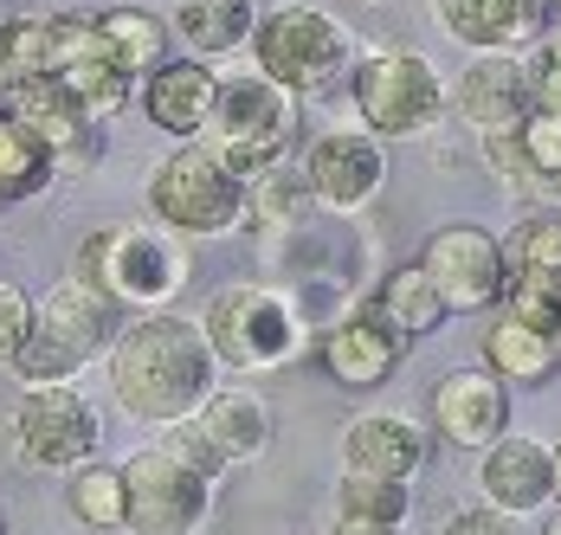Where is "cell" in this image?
I'll return each instance as SVG.
<instances>
[{"mask_svg": "<svg viewBox=\"0 0 561 535\" xmlns=\"http://www.w3.org/2000/svg\"><path fill=\"white\" fill-rule=\"evenodd\" d=\"M111 394L116 407L142 426H181L201 413V400L214 394L220 362L201 335L194 317H174V310H149V317L123 322L111 342Z\"/></svg>", "mask_w": 561, "mask_h": 535, "instance_id": "obj_1", "label": "cell"}, {"mask_svg": "<svg viewBox=\"0 0 561 535\" xmlns=\"http://www.w3.org/2000/svg\"><path fill=\"white\" fill-rule=\"evenodd\" d=\"M71 277L91 284V291H104L116 310L149 317V310H169L174 297L187 291L194 259H187V239L162 232L156 219H149V226H98V232L78 246Z\"/></svg>", "mask_w": 561, "mask_h": 535, "instance_id": "obj_2", "label": "cell"}, {"mask_svg": "<svg viewBox=\"0 0 561 535\" xmlns=\"http://www.w3.org/2000/svg\"><path fill=\"white\" fill-rule=\"evenodd\" d=\"M201 335H207L214 362L239 368V375H278V368H297L317 349L310 317L278 284H226V291H214V304L201 317Z\"/></svg>", "mask_w": 561, "mask_h": 535, "instance_id": "obj_3", "label": "cell"}, {"mask_svg": "<svg viewBox=\"0 0 561 535\" xmlns=\"http://www.w3.org/2000/svg\"><path fill=\"white\" fill-rule=\"evenodd\" d=\"M252 71L272 78L278 91H290L297 104L304 98H330L336 84H348V65H355V39L330 7H310V0H284L272 13H259L252 26Z\"/></svg>", "mask_w": 561, "mask_h": 535, "instance_id": "obj_4", "label": "cell"}, {"mask_svg": "<svg viewBox=\"0 0 561 535\" xmlns=\"http://www.w3.org/2000/svg\"><path fill=\"white\" fill-rule=\"evenodd\" d=\"M123 329V310H116L104 291L78 284V277H58L46 297H33V329L20 342V355L7 362L26 387H58L71 380L78 368L104 362Z\"/></svg>", "mask_w": 561, "mask_h": 535, "instance_id": "obj_5", "label": "cell"}, {"mask_svg": "<svg viewBox=\"0 0 561 535\" xmlns=\"http://www.w3.org/2000/svg\"><path fill=\"white\" fill-rule=\"evenodd\" d=\"M149 219L174 239H226L245 226V174H232L214 149L174 143V156L149 168Z\"/></svg>", "mask_w": 561, "mask_h": 535, "instance_id": "obj_6", "label": "cell"}, {"mask_svg": "<svg viewBox=\"0 0 561 535\" xmlns=\"http://www.w3.org/2000/svg\"><path fill=\"white\" fill-rule=\"evenodd\" d=\"M348 98L375 143H407L446 123V78L426 53L407 46H375L348 65Z\"/></svg>", "mask_w": 561, "mask_h": 535, "instance_id": "obj_7", "label": "cell"}, {"mask_svg": "<svg viewBox=\"0 0 561 535\" xmlns=\"http://www.w3.org/2000/svg\"><path fill=\"white\" fill-rule=\"evenodd\" d=\"M297 123H304V104H297L290 91H278V84L259 78V71H239V78H220V98H214V116H207L201 149H214L232 174L252 181L259 168H272V161L290 156Z\"/></svg>", "mask_w": 561, "mask_h": 535, "instance_id": "obj_8", "label": "cell"}, {"mask_svg": "<svg viewBox=\"0 0 561 535\" xmlns=\"http://www.w3.org/2000/svg\"><path fill=\"white\" fill-rule=\"evenodd\" d=\"M116 471H123V535H201L220 503V478L174 458L162 439L129 452Z\"/></svg>", "mask_w": 561, "mask_h": 535, "instance_id": "obj_9", "label": "cell"}, {"mask_svg": "<svg viewBox=\"0 0 561 535\" xmlns=\"http://www.w3.org/2000/svg\"><path fill=\"white\" fill-rule=\"evenodd\" d=\"M98 445H104V413L71 387V380H58V387H26L20 394V407H13V458L26 465V471H78V465H91L98 458Z\"/></svg>", "mask_w": 561, "mask_h": 535, "instance_id": "obj_10", "label": "cell"}, {"mask_svg": "<svg viewBox=\"0 0 561 535\" xmlns=\"http://www.w3.org/2000/svg\"><path fill=\"white\" fill-rule=\"evenodd\" d=\"M420 271L433 277V291L446 297L451 317H471V310H497L504 304V284H510V265H504V239L491 226H471V219H451L426 239L420 252Z\"/></svg>", "mask_w": 561, "mask_h": 535, "instance_id": "obj_11", "label": "cell"}, {"mask_svg": "<svg viewBox=\"0 0 561 535\" xmlns=\"http://www.w3.org/2000/svg\"><path fill=\"white\" fill-rule=\"evenodd\" d=\"M304 181H310V201L330 207V214H362L381 187H388V143H375L368 129H323L304 143Z\"/></svg>", "mask_w": 561, "mask_h": 535, "instance_id": "obj_12", "label": "cell"}, {"mask_svg": "<svg viewBox=\"0 0 561 535\" xmlns=\"http://www.w3.org/2000/svg\"><path fill=\"white\" fill-rule=\"evenodd\" d=\"M53 53H58L53 78L71 91V104L84 110L98 129L136 98V78L116 71L111 46H104V33H98V13H53Z\"/></svg>", "mask_w": 561, "mask_h": 535, "instance_id": "obj_13", "label": "cell"}, {"mask_svg": "<svg viewBox=\"0 0 561 535\" xmlns=\"http://www.w3.org/2000/svg\"><path fill=\"white\" fill-rule=\"evenodd\" d=\"M446 110L471 143L516 129L529 116V78H523V53H465L458 84H446Z\"/></svg>", "mask_w": 561, "mask_h": 535, "instance_id": "obj_14", "label": "cell"}, {"mask_svg": "<svg viewBox=\"0 0 561 535\" xmlns=\"http://www.w3.org/2000/svg\"><path fill=\"white\" fill-rule=\"evenodd\" d=\"M433 432L458 452H484L510 432V387L491 368H451L433 387Z\"/></svg>", "mask_w": 561, "mask_h": 535, "instance_id": "obj_15", "label": "cell"}, {"mask_svg": "<svg viewBox=\"0 0 561 535\" xmlns=\"http://www.w3.org/2000/svg\"><path fill=\"white\" fill-rule=\"evenodd\" d=\"M433 20L465 53H529L549 26V0H433Z\"/></svg>", "mask_w": 561, "mask_h": 535, "instance_id": "obj_16", "label": "cell"}, {"mask_svg": "<svg viewBox=\"0 0 561 535\" xmlns=\"http://www.w3.org/2000/svg\"><path fill=\"white\" fill-rule=\"evenodd\" d=\"M478 483H484V510H497V516H510V523L549 510V503H556V483H549V445L529 439V432H504L497 445H484Z\"/></svg>", "mask_w": 561, "mask_h": 535, "instance_id": "obj_17", "label": "cell"}, {"mask_svg": "<svg viewBox=\"0 0 561 535\" xmlns=\"http://www.w3.org/2000/svg\"><path fill=\"white\" fill-rule=\"evenodd\" d=\"M317 355H323V368H330L336 387L368 394V387H388L393 380V368L407 362V342H400L375 310H348V317H336L330 329H323Z\"/></svg>", "mask_w": 561, "mask_h": 535, "instance_id": "obj_18", "label": "cell"}, {"mask_svg": "<svg viewBox=\"0 0 561 535\" xmlns=\"http://www.w3.org/2000/svg\"><path fill=\"white\" fill-rule=\"evenodd\" d=\"M214 98H220V71L201 65V58H162L142 78V116L169 143H201L207 116H214Z\"/></svg>", "mask_w": 561, "mask_h": 535, "instance_id": "obj_19", "label": "cell"}, {"mask_svg": "<svg viewBox=\"0 0 561 535\" xmlns=\"http://www.w3.org/2000/svg\"><path fill=\"white\" fill-rule=\"evenodd\" d=\"M426 465V432L407 413H362L342 426V471L355 478H413Z\"/></svg>", "mask_w": 561, "mask_h": 535, "instance_id": "obj_20", "label": "cell"}, {"mask_svg": "<svg viewBox=\"0 0 561 535\" xmlns=\"http://www.w3.org/2000/svg\"><path fill=\"white\" fill-rule=\"evenodd\" d=\"M252 26H259V0H174L169 7V39L181 46V58H201V65L245 53Z\"/></svg>", "mask_w": 561, "mask_h": 535, "instance_id": "obj_21", "label": "cell"}, {"mask_svg": "<svg viewBox=\"0 0 561 535\" xmlns=\"http://www.w3.org/2000/svg\"><path fill=\"white\" fill-rule=\"evenodd\" d=\"M187 426L214 445L220 465H252V458H265V445H272V407H265L259 394H245V387H214Z\"/></svg>", "mask_w": 561, "mask_h": 535, "instance_id": "obj_22", "label": "cell"}, {"mask_svg": "<svg viewBox=\"0 0 561 535\" xmlns=\"http://www.w3.org/2000/svg\"><path fill=\"white\" fill-rule=\"evenodd\" d=\"M484 368L504 380V387H549V380L561 375L556 362V335L549 329H529V322L516 317H491V329H484Z\"/></svg>", "mask_w": 561, "mask_h": 535, "instance_id": "obj_23", "label": "cell"}, {"mask_svg": "<svg viewBox=\"0 0 561 535\" xmlns=\"http://www.w3.org/2000/svg\"><path fill=\"white\" fill-rule=\"evenodd\" d=\"M0 110H7V116H13V123H20V129H26V136H33V143L46 149V156H58L65 143H78L84 129H98V123H91L84 110L71 104V91H65L58 78L7 84V104H0Z\"/></svg>", "mask_w": 561, "mask_h": 535, "instance_id": "obj_24", "label": "cell"}, {"mask_svg": "<svg viewBox=\"0 0 561 535\" xmlns=\"http://www.w3.org/2000/svg\"><path fill=\"white\" fill-rule=\"evenodd\" d=\"M368 310H375V317L388 322V329L400 335V342H407V349H413V342H426V335H439V329H446V317H451V310H446V297L433 291V277H426L420 265L388 271Z\"/></svg>", "mask_w": 561, "mask_h": 535, "instance_id": "obj_25", "label": "cell"}, {"mask_svg": "<svg viewBox=\"0 0 561 535\" xmlns=\"http://www.w3.org/2000/svg\"><path fill=\"white\" fill-rule=\"evenodd\" d=\"M310 181L297 161H272L245 181V226H259V239H278V232H297L310 219Z\"/></svg>", "mask_w": 561, "mask_h": 535, "instance_id": "obj_26", "label": "cell"}, {"mask_svg": "<svg viewBox=\"0 0 561 535\" xmlns=\"http://www.w3.org/2000/svg\"><path fill=\"white\" fill-rule=\"evenodd\" d=\"M98 33H104V46H111V58H116V71L123 78H149L162 58H174L169 46V20L162 13H149V7H111V13H98Z\"/></svg>", "mask_w": 561, "mask_h": 535, "instance_id": "obj_27", "label": "cell"}, {"mask_svg": "<svg viewBox=\"0 0 561 535\" xmlns=\"http://www.w3.org/2000/svg\"><path fill=\"white\" fill-rule=\"evenodd\" d=\"M53 13H7L0 20V84L53 78Z\"/></svg>", "mask_w": 561, "mask_h": 535, "instance_id": "obj_28", "label": "cell"}, {"mask_svg": "<svg viewBox=\"0 0 561 535\" xmlns=\"http://www.w3.org/2000/svg\"><path fill=\"white\" fill-rule=\"evenodd\" d=\"M58 174H53V156L0 110V207H20L33 194H46Z\"/></svg>", "mask_w": 561, "mask_h": 535, "instance_id": "obj_29", "label": "cell"}, {"mask_svg": "<svg viewBox=\"0 0 561 535\" xmlns=\"http://www.w3.org/2000/svg\"><path fill=\"white\" fill-rule=\"evenodd\" d=\"M65 510L98 535H123V471L116 465H78L65 471Z\"/></svg>", "mask_w": 561, "mask_h": 535, "instance_id": "obj_30", "label": "cell"}, {"mask_svg": "<svg viewBox=\"0 0 561 535\" xmlns=\"http://www.w3.org/2000/svg\"><path fill=\"white\" fill-rule=\"evenodd\" d=\"M336 516H355V523H407L413 516V490L400 478H355V471H342L336 483Z\"/></svg>", "mask_w": 561, "mask_h": 535, "instance_id": "obj_31", "label": "cell"}, {"mask_svg": "<svg viewBox=\"0 0 561 535\" xmlns=\"http://www.w3.org/2000/svg\"><path fill=\"white\" fill-rule=\"evenodd\" d=\"M497 310L516 317V322H529V329H549V335H556V322H561V277H549V271H536V265H516Z\"/></svg>", "mask_w": 561, "mask_h": 535, "instance_id": "obj_32", "label": "cell"}, {"mask_svg": "<svg viewBox=\"0 0 561 535\" xmlns=\"http://www.w3.org/2000/svg\"><path fill=\"white\" fill-rule=\"evenodd\" d=\"M26 329H33V291H26V284H13V277H0V362H13V355H20Z\"/></svg>", "mask_w": 561, "mask_h": 535, "instance_id": "obj_33", "label": "cell"}, {"mask_svg": "<svg viewBox=\"0 0 561 535\" xmlns=\"http://www.w3.org/2000/svg\"><path fill=\"white\" fill-rule=\"evenodd\" d=\"M523 78H529V110L561 116V65L556 58H542L536 46H529V53H523Z\"/></svg>", "mask_w": 561, "mask_h": 535, "instance_id": "obj_34", "label": "cell"}, {"mask_svg": "<svg viewBox=\"0 0 561 535\" xmlns=\"http://www.w3.org/2000/svg\"><path fill=\"white\" fill-rule=\"evenodd\" d=\"M98 161H104V129H84L78 143H65V149L53 156V174L58 181H78V174H91Z\"/></svg>", "mask_w": 561, "mask_h": 535, "instance_id": "obj_35", "label": "cell"}, {"mask_svg": "<svg viewBox=\"0 0 561 535\" xmlns=\"http://www.w3.org/2000/svg\"><path fill=\"white\" fill-rule=\"evenodd\" d=\"M439 535H523V523H510L497 510H458V516H446Z\"/></svg>", "mask_w": 561, "mask_h": 535, "instance_id": "obj_36", "label": "cell"}, {"mask_svg": "<svg viewBox=\"0 0 561 535\" xmlns=\"http://www.w3.org/2000/svg\"><path fill=\"white\" fill-rule=\"evenodd\" d=\"M536 53H542V58H556V65H561V13H549V26H542Z\"/></svg>", "mask_w": 561, "mask_h": 535, "instance_id": "obj_37", "label": "cell"}, {"mask_svg": "<svg viewBox=\"0 0 561 535\" xmlns=\"http://www.w3.org/2000/svg\"><path fill=\"white\" fill-rule=\"evenodd\" d=\"M336 535H400L393 523H355V516H336Z\"/></svg>", "mask_w": 561, "mask_h": 535, "instance_id": "obj_38", "label": "cell"}, {"mask_svg": "<svg viewBox=\"0 0 561 535\" xmlns=\"http://www.w3.org/2000/svg\"><path fill=\"white\" fill-rule=\"evenodd\" d=\"M549 483H556V503H561V445H549Z\"/></svg>", "mask_w": 561, "mask_h": 535, "instance_id": "obj_39", "label": "cell"}, {"mask_svg": "<svg viewBox=\"0 0 561 535\" xmlns=\"http://www.w3.org/2000/svg\"><path fill=\"white\" fill-rule=\"evenodd\" d=\"M542 535H561V510H556V516H549V530H542Z\"/></svg>", "mask_w": 561, "mask_h": 535, "instance_id": "obj_40", "label": "cell"}, {"mask_svg": "<svg viewBox=\"0 0 561 535\" xmlns=\"http://www.w3.org/2000/svg\"><path fill=\"white\" fill-rule=\"evenodd\" d=\"M556 362H561V322H556Z\"/></svg>", "mask_w": 561, "mask_h": 535, "instance_id": "obj_41", "label": "cell"}, {"mask_svg": "<svg viewBox=\"0 0 561 535\" xmlns=\"http://www.w3.org/2000/svg\"><path fill=\"white\" fill-rule=\"evenodd\" d=\"M362 7H368V0H362Z\"/></svg>", "mask_w": 561, "mask_h": 535, "instance_id": "obj_42", "label": "cell"}]
</instances>
